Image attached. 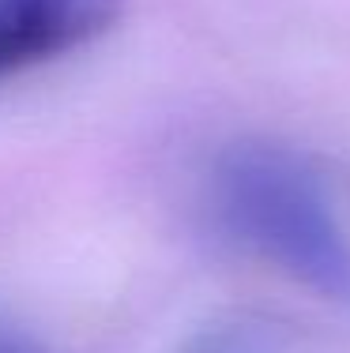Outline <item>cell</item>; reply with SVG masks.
I'll use <instances>...</instances> for the list:
<instances>
[{
  "mask_svg": "<svg viewBox=\"0 0 350 353\" xmlns=\"http://www.w3.org/2000/svg\"><path fill=\"white\" fill-rule=\"evenodd\" d=\"M207 199L237 248L316 297L350 305V245L302 154L279 143H233L215 158Z\"/></svg>",
  "mask_w": 350,
  "mask_h": 353,
  "instance_id": "1",
  "label": "cell"
},
{
  "mask_svg": "<svg viewBox=\"0 0 350 353\" xmlns=\"http://www.w3.org/2000/svg\"><path fill=\"white\" fill-rule=\"evenodd\" d=\"M124 0H0V83L95 41Z\"/></svg>",
  "mask_w": 350,
  "mask_h": 353,
  "instance_id": "2",
  "label": "cell"
},
{
  "mask_svg": "<svg viewBox=\"0 0 350 353\" xmlns=\"http://www.w3.org/2000/svg\"><path fill=\"white\" fill-rule=\"evenodd\" d=\"M177 353H290V350L268 323L230 319V323L204 327Z\"/></svg>",
  "mask_w": 350,
  "mask_h": 353,
  "instance_id": "3",
  "label": "cell"
},
{
  "mask_svg": "<svg viewBox=\"0 0 350 353\" xmlns=\"http://www.w3.org/2000/svg\"><path fill=\"white\" fill-rule=\"evenodd\" d=\"M0 353H46V350H41L38 342L23 331V327L0 319Z\"/></svg>",
  "mask_w": 350,
  "mask_h": 353,
  "instance_id": "4",
  "label": "cell"
}]
</instances>
